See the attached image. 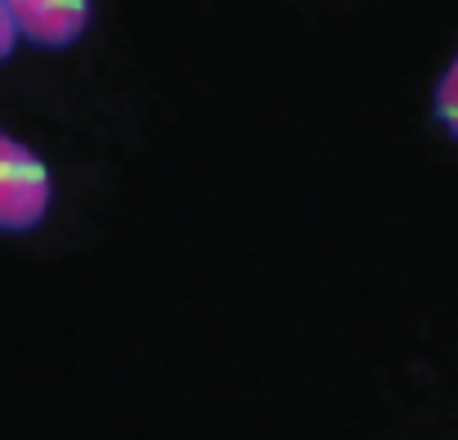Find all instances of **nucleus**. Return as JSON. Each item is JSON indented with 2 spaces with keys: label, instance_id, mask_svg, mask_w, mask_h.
<instances>
[{
  "label": "nucleus",
  "instance_id": "f257e3e1",
  "mask_svg": "<svg viewBox=\"0 0 458 440\" xmlns=\"http://www.w3.org/2000/svg\"><path fill=\"white\" fill-rule=\"evenodd\" d=\"M50 198L55 184L46 162L19 135H0V230L5 234L37 230L50 211Z\"/></svg>",
  "mask_w": 458,
  "mask_h": 440
},
{
  "label": "nucleus",
  "instance_id": "f03ea898",
  "mask_svg": "<svg viewBox=\"0 0 458 440\" xmlns=\"http://www.w3.org/2000/svg\"><path fill=\"white\" fill-rule=\"evenodd\" d=\"M0 14L37 50H68L90 28V0H0Z\"/></svg>",
  "mask_w": 458,
  "mask_h": 440
},
{
  "label": "nucleus",
  "instance_id": "7ed1b4c3",
  "mask_svg": "<svg viewBox=\"0 0 458 440\" xmlns=\"http://www.w3.org/2000/svg\"><path fill=\"white\" fill-rule=\"evenodd\" d=\"M431 117L440 122V131L449 140H458V55L449 59V68L431 86Z\"/></svg>",
  "mask_w": 458,
  "mask_h": 440
}]
</instances>
